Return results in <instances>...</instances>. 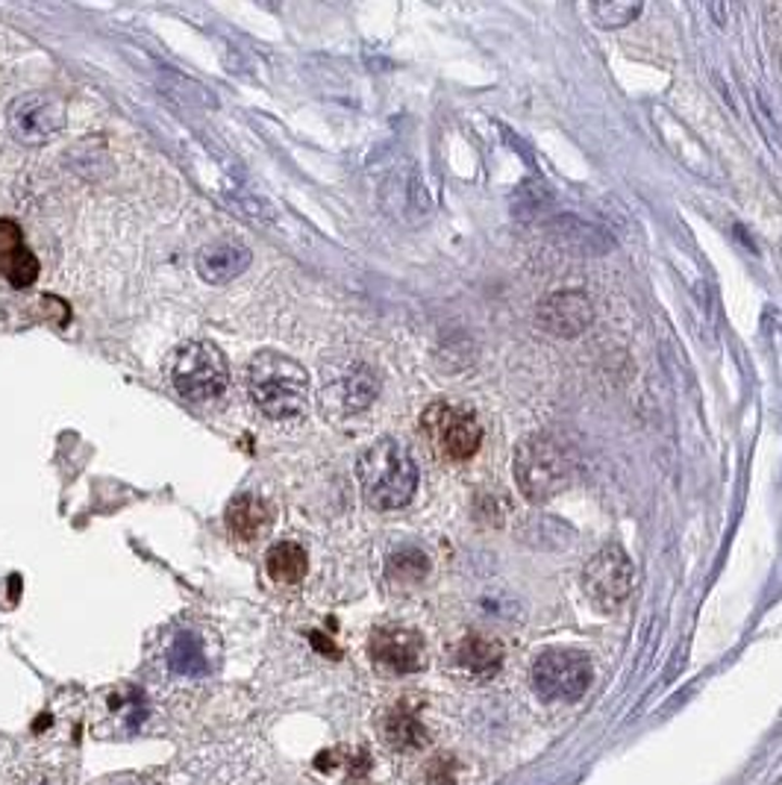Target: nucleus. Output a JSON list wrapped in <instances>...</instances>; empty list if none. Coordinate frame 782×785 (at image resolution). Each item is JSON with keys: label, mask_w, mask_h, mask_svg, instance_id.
<instances>
[{"label": "nucleus", "mask_w": 782, "mask_h": 785, "mask_svg": "<svg viewBox=\"0 0 782 785\" xmlns=\"http://www.w3.org/2000/svg\"><path fill=\"white\" fill-rule=\"evenodd\" d=\"M356 479L368 506L380 512L403 510L418 491V465L395 439H376L356 462Z\"/></svg>", "instance_id": "1"}, {"label": "nucleus", "mask_w": 782, "mask_h": 785, "mask_svg": "<svg viewBox=\"0 0 782 785\" xmlns=\"http://www.w3.org/2000/svg\"><path fill=\"white\" fill-rule=\"evenodd\" d=\"M247 388L268 419H295L306 407L309 374L295 359L262 350L247 365Z\"/></svg>", "instance_id": "2"}, {"label": "nucleus", "mask_w": 782, "mask_h": 785, "mask_svg": "<svg viewBox=\"0 0 782 785\" xmlns=\"http://www.w3.org/2000/svg\"><path fill=\"white\" fill-rule=\"evenodd\" d=\"M515 482L529 503H544L565 491L574 479V456L571 450L548 433L524 436L515 448Z\"/></svg>", "instance_id": "3"}, {"label": "nucleus", "mask_w": 782, "mask_h": 785, "mask_svg": "<svg viewBox=\"0 0 782 785\" xmlns=\"http://www.w3.org/2000/svg\"><path fill=\"white\" fill-rule=\"evenodd\" d=\"M171 379L185 400L204 403L215 400L227 388L230 368L213 342H189L174 353Z\"/></svg>", "instance_id": "4"}, {"label": "nucleus", "mask_w": 782, "mask_h": 785, "mask_svg": "<svg viewBox=\"0 0 782 785\" xmlns=\"http://www.w3.org/2000/svg\"><path fill=\"white\" fill-rule=\"evenodd\" d=\"M533 685L541 700H579L591 685V659L568 647H550L533 665Z\"/></svg>", "instance_id": "5"}, {"label": "nucleus", "mask_w": 782, "mask_h": 785, "mask_svg": "<svg viewBox=\"0 0 782 785\" xmlns=\"http://www.w3.org/2000/svg\"><path fill=\"white\" fill-rule=\"evenodd\" d=\"M582 589L589 601L612 613L627 601L632 592V562L620 544H603L582 568Z\"/></svg>", "instance_id": "6"}, {"label": "nucleus", "mask_w": 782, "mask_h": 785, "mask_svg": "<svg viewBox=\"0 0 782 785\" xmlns=\"http://www.w3.org/2000/svg\"><path fill=\"white\" fill-rule=\"evenodd\" d=\"M421 427L427 433V439L436 445L438 453L453 462L471 460L479 450V441H483V427L477 424V419L465 409L450 407L445 400H438L424 412Z\"/></svg>", "instance_id": "7"}, {"label": "nucleus", "mask_w": 782, "mask_h": 785, "mask_svg": "<svg viewBox=\"0 0 782 785\" xmlns=\"http://www.w3.org/2000/svg\"><path fill=\"white\" fill-rule=\"evenodd\" d=\"M594 321V307L586 292H553L536 309V324L559 338H574L586 333Z\"/></svg>", "instance_id": "8"}, {"label": "nucleus", "mask_w": 782, "mask_h": 785, "mask_svg": "<svg viewBox=\"0 0 782 785\" xmlns=\"http://www.w3.org/2000/svg\"><path fill=\"white\" fill-rule=\"evenodd\" d=\"M10 133L24 144H44L62 127V106L44 94H27L10 106Z\"/></svg>", "instance_id": "9"}, {"label": "nucleus", "mask_w": 782, "mask_h": 785, "mask_svg": "<svg viewBox=\"0 0 782 785\" xmlns=\"http://www.w3.org/2000/svg\"><path fill=\"white\" fill-rule=\"evenodd\" d=\"M371 659L392 673L421 671L424 662H427L424 639L415 630L383 627V630H376L371 635Z\"/></svg>", "instance_id": "10"}, {"label": "nucleus", "mask_w": 782, "mask_h": 785, "mask_svg": "<svg viewBox=\"0 0 782 785\" xmlns=\"http://www.w3.org/2000/svg\"><path fill=\"white\" fill-rule=\"evenodd\" d=\"M251 259L254 256L242 242L221 239V242H213L197 254V274L213 286H223V283H233L235 276H242L251 266Z\"/></svg>", "instance_id": "11"}, {"label": "nucleus", "mask_w": 782, "mask_h": 785, "mask_svg": "<svg viewBox=\"0 0 782 785\" xmlns=\"http://www.w3.org/2000/svg\"><path fill=\"white\" fill-rule=\"evenodd\" d=\"M268 524H271V510L256 494H239L227 506V530L233 532L239 541L259 539L268 530Z\"/></svg>", "instance_id": "12"}, {"label": "nucleus", "mask_w": 782, "mask_h": 785, "mask_svg": "<svg viewBox=\"0 0 782 785\" xmlns=\"http://www.w3.org/2000/svg\"><path fill=\"white\" fill-rule=\"evenodd\" d=\"M306 551L297 541H277L271 551L265 553V568L274 582L295 585L306 577Z\"/></svg>", "instance_id": "13"}, {"label": "nucleus", "mask_w": 782, "mask_h": 785, "mask_svg": "<svg viewBox=\"0 0 782 785\" xmlns=\"http://www.w3.org/2000/svg\"><path fill=\"white\" fill-rule=\"evenodd\" d=\"M457 662L462 665L465 671L477 673V677H488V673L498 671L500 662H503V651H500V644L488 642V639L467 635L465 642L459 644Z\"/></svg>", "instance_id": "14"}, {"label": "nucleus", "mask_w": 782, "mask_h": 785, "mask_svg": "<svg viewBox=\"0 0 782 785\" xmlns=\"http://www.w3.org/2000/svg\"><path fill=\"white\" fill-rule=\"evenodd\" d=\"M0 274L7 276V283L15 288H27L36 283L39 276V259L30 247H15L10 254L0 256Z\"/></svg>", "instance_id": "15"}, {"label": "nucleus", "mask_w": 782, "mask_h": 785, "mask_svg": "<svg viewBox=\"0 0 782 785\" xmlns=\"http://www.w3.org/2000/svg\"><path fill=\"white\" fill-rule=\"evenodd\" d=\"M376 395V377L368 368H356L350 377L342 379V403L345 409L356 412V409H366Z\"/></svg>", "instance_id": "16"}, {"label": "nucleus", "mask_w": 782, "mask_h": 785, "mask_svg": "<svg viewBox=\"0 0 782 785\" xmlns=\"http://www.w3.org/2000/svg\"><path fill=\"white\" fill-rule=\"evenodd\" d=\"M386 738L388 745L412 750V747L424 745V726L418 724L409 712H392L386 721Z\"/></svg>", "instance_id": "17"}, {"label": "nucleus", "mask_w": 782, "mask_h": 785, "mask_svg": "<svg viewBox=\"0 0 782 785\" xmlns=\"http://www.w3.org/2000/svg\"><path fill=\"white\" fill-rule=\"evenodd\" d=\"M591 15L600 21V27H627L641 15V3H627V0H606V3H594Z\"/></svg>", "instance_id": "18"}, {"label": "nucleus", "mask_w": 782, "mask_h": 785, "mask_svg": "<svg viewBox=\"0 0 782 785\" xmlns=\"http://www.w3.org/2000/svg\"><path fill=\"white\" fill-rule=\"evenodd\" d=\"M427 571H430L427 556L421 551H415V548H407V551L395 553L392 562H388V574L397 577V580H407V582L421 580Z\"/></svg>", "instance_id": "19"}, {"label": "nucleus", "mask_w": 782, "mask_h": 785, "mask_svg": "<svg viewBox=\"0 0 782 785\" xmlns=\"http://www.w3.org/2000/svg\"><path fill=\"white\" fill-rule=\"evenodd\" d=\"M171 665L177 671H197V665H204L201 662V647H197V642L183 635L180 642L174 644Z\"/></svg>", "instance_id": "20"}, {"label": "nucleus", "mask_w": 782, "mask_h": 785, "mask_svg": "<svg viewBox=\"0 0 782 785\" xmlns=\"http://www.w3.org/2000/svg\"><path fill=\"white\" fill-rule=\"evenodd\" d=\"M21 245H24V242H21V227L15 224V221H10V218H0V256L10 254V250H15V247Z\"/></svg>", "instance_id": "21"}]
</instances>
